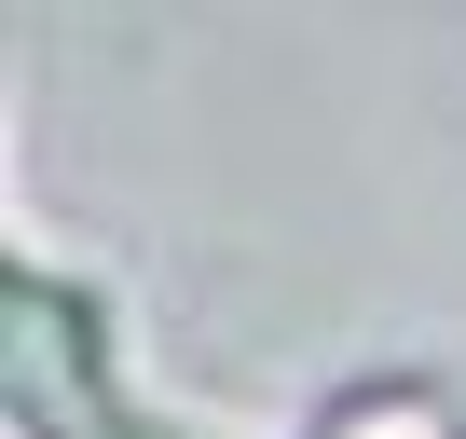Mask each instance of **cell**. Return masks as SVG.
Returning <instances> with one entry per match:
<instances>
[]
</instances>
